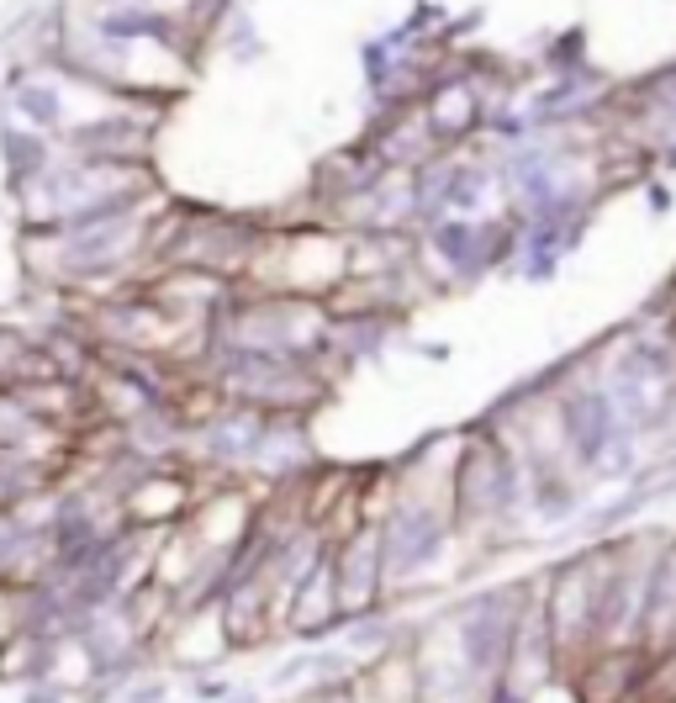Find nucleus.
<instances>
[{
	"label": "nucleus",
	"mask_w": 676,
	"mask_h": 703,
	"mask_svg": "<svg viewBox=\"0 0 676 703\" xmlns=\"http://www.w3.org/2000/svg\"><path fill=\"white\" fill-rule=\"evenodd\" d=\"M191 693H196L201 703H228V698H233V682H222V677H196Z\"/></svg>",
	"instance_id": "nucleus-4"
},
{
	"label": "nucleus",
	"mask_w": 676,
	"mask_h": 703,
	"mask_svg": "<svg viewBox=\"0 0 676 703\" xmlns=\"http://www.w3.org/2000/svg\"><path fill=\"white\" fill-rule=\"evenodd\" d=\"M428 122H434L439 138H460L465 127L476 122V96L465 85H444L434 90V101H428Z\"/></svg>",
	"instance_id": "nucleus-1"
},
{
	"label": "nucleus",
	"mask_w": 676,
	"mask_h": 703,
	"mask_svg": "<svg viewBox=\"0 0 676 703\" xmlns=\"http://www.w3.org/2000/svg\"><path fill=\"white\" fill-rule=\"evenodd\" d=\"M16 106H22V117H27L32 127H59V96H53L48 85L16 90Z\"/></svg>",
	"instance_id": "nucleus-2"
},
{
	"label": "nucleus",
	"mask_w": 676,
	"mask_h": 703,
	"mask_svg": "<svg viewBox=\"0 0 676 703\" xmlns=\"http://www.w3.org/2000/svg\"><path fill=\"white\" fill-rule=\"evenodd\" d=\"M22 703H80V693H69L64 682H27L22 688Z\"/></svg>",
	"instance_id": "nucleus-3"
}]
</instances>
